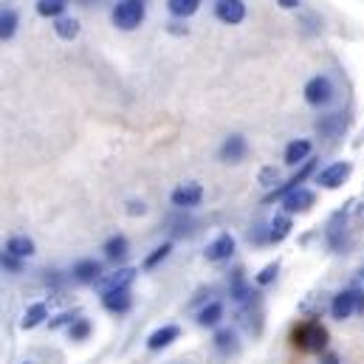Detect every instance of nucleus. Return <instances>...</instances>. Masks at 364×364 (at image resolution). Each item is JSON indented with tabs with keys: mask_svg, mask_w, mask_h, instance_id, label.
Masks as SVG:
<instances>
[{
	"mask_svg": "<svg viewBox=\"0 0 364 364\" xmlns=\"http://www.w3.org/2000/svg\"><path fill=\"white\" fill-rule=\"evenodd\" d=\"M294 342L296 348H302L305 353H325L328 348V328L322 322H305L294 331Z\"/></svg>",
	"mask_w": 364,
	"mask_h": 364,
	"instance_id": "f257e3e1",
	"label": "nucleus"
},
{
	"mask_svg": "<svg viewBox=\"0 0 364 364\" xmlns=\"http://www.w3.org/2000/svg\"><path fill=\"white\" fill-rule=\"evenodd\" d=\"M144 3L141 0H119L116 6H113V26L116 28H122V31H133V28H139L141 26V20H144Z\"/></svg>",
	"mask_w": 364,
	"mask_h": 364,
	"instance_id": "f03ea898",
	"label": "nucleus"
},
{
	"mask_svg": "<svg viewBox=\"0 0 364 364\" xmlns=\"http://www.w3.org/2000/svg\"><path fill=\"white\" fill-rule=\"evenodd\" d=\"M314 170H316V159H308V161H302V170H299V173H294L288 183H282V186H277L274 192H269L263 200H266V203H272V200H285V198H288L294 189H299V186L305 183V178H308Z\"/></svg>",
	"mask_w": 364,
	"mask_h": 364,
	"instance_id": "7ed1b4c3",
	"label": "nucleus"
},
{
	"mask_svg": "<svg viewBox=\"0 0 364 364\" xmlns=\"http://www.w3.org/2000/svg\"><path fill=\"white\" fill-rule=\"evenodd\" d=\"M331 99H333V82H331V77L319 74V77H314V80L305 85V102H308V105L322 107V105H328Z\"/></svg>",
	"mask_w": 364,
	"mask_h": 364,
	"instance_id": "20e7f679",
	"label": "nucleus"
},
{
	"mask_svg": "<svg viewBox=\"0 0 364 364\" xmlns=\"http://www.w3.org/2000/svg\"><path fill=\"white\" fill-rule=\"evenodd\" d=\"M350 173H353V164H350V161H336V164L325 167V170L316 176V183L325 186V189H339L342 183L350 178Z\"/></svg>",
	"mask_w": 364,
	"mask_h": 364,
	"instance_id": "39448f33",
	"label": "nucleus"
},
{
	"mask_svg": "<svg viewBox=\"0 0 364 364\" xmlns=\"http://www.w3.org/2000/svg\"><path fill=\"white\" fill-rule=\"evenodd\" d=\"M136 279V269L130 266H122L113 274H105L99 282H96V291L99 294H110V291H122V288H130V282Z\"/></svg>",
	"mask_w": 364,
	"mask_h": 364,
	"instance_id": "423d86ee",
	"label": "nucleus"
},
{
	"mask_svg": "<svg viewBox=\"0 0 364 364\" xmlns=\"http://www.w3.org/2000/svg\"><path fill=\"white\" fill-rule=\"evenodd\" d=\"M215 14L226 26H237L246 20V3L243 0H215Z\"/></svg>",
	"mask_w": 364,
	"mask_h": 364,
	"instance_id": "0eeeda50",
	"label": "nucleus"
},
{
	"mask_svg": "<svg viewBox=\"0 0 364 364\" xmlns=\"http://www.w3.org/2000/svg\"><path fill=\"white\" fill-rule=\"evenodd\" d=\"M200 198H203V186H200V183H181V186H178V189H173V195H170L173 206H178V209L198 206V203H200Z\"/></svg>",
	"mask_w": 364,
	"mask_h": 364,
	"instance_id": "6e6552de",
	"label": "nucleus"
},
{
	"mask_svg": "<svg viewBox=\"0 0 364 364\" xmlns=\"http://www.w3.org/2000/svg\"><path fill=\"white\" fill-rule=\"evenodd\" d=\"M178 336H181V328H178V325H161V328H156V331L147 336V348H150L153 353H159V350L170 348Z\"/></svg>",
	"mask_w": 364,
	"mask_h": 364,
	"instance_id": "1a4fd4ad",
	"label": "nucleus"
},
{
	"mask_svg": "<svg viewBox=\"0 0 364 364\" xmlns=\"http://www.w3.org/2000/svg\"><path fill=\"white\" fill-rule=\"evenodd\" d=\"M235 255V237L232 235H220V237H215L209 246H206V260L209 263H223V260H229Z\"/></svg>",
	"mask_w": 364,
	"mask_h": 364,
	"instance_id": "9d476101",
	"label": "nucleus"
},
{
	"mask_svg": "<svg viewBox=\"0 0 364 364\" xmlns=\"http://www.w3.org/2000/svg\"><path fill=\"white\" fill-rule=\"evenodd\" d=\"M353 314H356V296H353V291H339L333 296V302H331V316L336 322H345Z\"/></svg>",
	"mask_w": 364,
	"mask_h": 364,
	"instance_id": "9b49d317",
	"label": "nucleus"
},
{
	"mask_svg": "<svg viewBox=\"0 0 364 364\" xmlns=\"http://www.w3.org/2000/svg\"><path fill=\"white\" fill-rule=\"evenodd\" d=\"M71 274H74V282H80V285H96L105 277L99 260H80Z\"/></svg>",
	"mask_w": 364,
	"mask_h": 364,
	"instance_id": "f8f14e48",
	"label": "nucleus"
},
{
	"mask_svg": "<svg viewBox=\"0 0 364 364\" xmlns=\"http://www.w3.org/2000/svg\"><path fill=\"white\" fill-rule=\"evenodd\" d=\"M345 127H348V119H345L342 113H328V116H322V119L316 122V133H319L322 139H336V136L345 133Z\"/></svg>",
	"mask_w": 364,
	"mask_h": 364,
	"instance_id": "ddd939ff",
	"label": "nucleus"
},
{
	"mask_svg": "<svg viewBox=\"0 0 364 364\" xmlns=\"http://www.w3.org/2000/svg\"><path fill=\"white\" fill-rule=\"evenodd\" d=\"M246 150H249V144H246V139L243 136H229L226 141H223V147H220V159L226 161V164H237V161H243V156H246Z\"/></svg>",
	"mask_w": 364,
	"mask_h": 364,
	"instance_id": "4468645a",
	"label": "nucleus"
},
{
	"mask_svg": "<svg viewBox=\"0 0 364 364\" xmlns=\"http://www.w3.org/2000/svg\"><path fill=\"white\" fill-rule=\"evenodd\" d=\"M130 305H133V296H130V291H127V288H122V291H110V294H102V308H105V311H110V314H127V311H130Z\"/></svg>",
	"mask_w": 364,
	"mask_h": 364,
	"instance_id": "2eb2a0df",
	"label": "nucleus"
},
{
	"mask_svg": "<svg viewBox=\"0 0 364 364\" xmlns=\"http://www.w3.org/2000/svg\"><path fill=\"white\" fill-rule=\"evenodd\" d=\"M102 252H105V257H107L110 263H122V260H127V255H130V243H127L124 235H113V237L105 240Z\"/></svg>",
	"mask_w": 364,
	"mask_h": 364,
	"instance_id": "dca6fc26",
	"label": "nucleus"
},
{
	"mask_svg": "<svg viewBox=\"0 0 364 364\" xmlns=\"http://www.w3.org/2000/svg\"><path fill=\"white\" fill-rule=\"evenodd\" d=\"M260 294H255V288L243 279V272L237 269V272H232V299L237 302V305H249V302H255Z\"/></svg>",
	"mask_w": 364,
	"mask_h": 364,
	"instance_id": "f3484780",
	"label": "nucleus"
},
{
	"mask_svg": "<svg viewBox=\"0 0 364 364\" xmlns=\"http://www.w3.org/2000/svg\"><path fill=\"white\" fill-rule=\"evenodd\" d=\"M342 218H345V212H339V215L331 220V226H328V243H331V249H333L336 255H342L345 246H348V226H342Z\"/></svg>",
	"mask_w": 364,
	"mask_h": 364,
	"instance_id": "a211bd4d",
	"label": "nucleus"
},
{
	"mask_svg": "<svg viewBox=\"0 0 364 364\" xmlns=\"http://www.w3.org/2000/svg\"><path fill=\"white\" fill-rule=\"evenodd\" d=\"M311 203H314V192H311V189H305V186L294 189V192L282 200V206H285V212H288V215H294V212H305V209H311Z\"/></svg>",
	"mask_w": 364,
	"mask_h": 364,
	"instance_id": "6ab92c4d",
	"label": "nucleus"
},
{
	"mask_svg": "<svg viewBox=\"0 0 364 364\" xmlns=\"http://www.w3.org/2000/svg\"><path fill=\"white\" fill-rule=\"evenodd\" d=\"M48 319V305L46 302H34L23 311V319H20V328L23 331H34L37 325H43Z\"/></svg>",
	"mask_w": 364,
	"mask_h": 364,
	"instance_id": "aec40b11",
	"label": "nucleus"
},
{
	"mask_svg": "<svg viewBox=\"0 0 364 364\" xmlns=\"http://www.w3.org/2000/svg\"><path fill=\"white\" fill-rule=\"evenodd\" d=\"M3 252H9V255H14V257L26 260V257L34 255V240L26 237V235H14V237L6 240V249H3Z\"/></svg>",
	"mask_w": 364,
	"mask_h": 364,
	"instance_id": "412c9836",
	"label": "nucleus"
},
{
	"mask_svg": "<svg viewBox=\"0 0 364 364\" xmlns=\"http://www.w3.org/2000/svg\"><path fill=\"white\" fill-rule=\"evenodd\" d=\"M220 319H223V302H218V299L198 311V325L200 328H218Z\"/></svg>",
	"mask_w": 364,
	"mask_h": 364,
	"instance_id": "4be33fe9",
	"label": "nucleus"
},
{
	"mask_svg": "<svg viewBox=\"0 0 364 364\" xmlns=\"http://www.w3.org/2000/svg\"><path fill=\"white\" fill-rule=\"evenodd\" d=\"M308 156H311V141L308 139H296L285 147V164H291V167H296L299 161H308Z\"/></svg>",
	"mask_w": 364,
	"mask_h": 364,
	"instance_id": "5701e85b",
	"label": "nucleus"
},
{
	"mask_svg": "<svg viewBox=\"0 0 364 364\" xmlns=\"http://www.w3.org/2000/svg\"><path fill=\"white\" fill-rule=\"evenodd\" d=\"M215 348H218L220 353H226V356L237 353V350H240V345H237V331H232V328H220V331L215 333Z\"/></svg>",
	"mask_w": 364,
	"mask_h": 364,
	"instance_id": "b1692460",
	"label": "nucleus"
},
{
	"mask_svg": "<svg viewBox=\"0 0 364 364\" xmlns=\"http://www.w3.org/2000/svg\"><path fill=\"white\" fill-rule=\"evenodd\" d=\"M291 229H294L291 215H288V212H279V215L272 220V226H269V232H272V243H282V240L291 235Z\"/></svg>",
	"mask_w": 364,
	"mask_h": 364,
	"instance_id": "393cba45",
	"label": "nucleus"
},
{
	"mask_svg": "<svg viewBox=\"0 0 364 364\" xmlns=\"http://www.w3.org/2000/svg\"><path fill=\"white\" fill-rule=\"evenodd\" d=\"M14 31H17V11L3 6V11H0V37H3V43L11 40Z\"/></svg>",
	"mask_w": 364,
	"mask_h": 364,
	"instance_id": "a878e982",
	"label": "nucleus"
},
{
	"mask_svg": "<svg viewBox=\"0 0 364 364\" xmlns=\"http://www.w3.org/2000/svg\"><path fill=\"white\" fill-rule=\"evenodd\" d=\"M54 31H57V37H63V40H74V37L80 34V20H77V17H57Z\"/></svg>",
	"mask_w": 364,
	"mask_h": 364,
	"instance_id": "bb28decb",
	"label": "nucleus"
},
{
	"mask_svg": "<svg viewBox=\"0 0 364 364\" xmlns=\"http://www.w3.org/2000/svg\"><path fill=\"white\" fill-rule=\"evenodd\" d=\"M173 255V243H161L159 249H153L147 257H144V272H153V269H159L167 257Z\"/></svg>",
	"mask_w": 364,
	"mask_h": 364,
	"instance_id": "cd10ccee",
	"label": "nucleus"
},
{
	"mask_svg": "<svg viewBox=\"0 0 364 364\" xmlns=\"http://www.w3.org/2000/svg\"><path fill=\"white\" fill-rule=\"evenodd\" d=\"M65 6H68V0H37V14L57 20V17H63Z\"/></svg>",
	"mask_w": 364,
	"mask_h": 364,
	"instance_id": "c85d7f7f",
	"label": "nucleus"
},
{
	"mask_svg": "<svg viewBox=\"0 0 364 364\" xmlns=\"http://www.w3.org/2000/svg\"><path fill=\"white\" fill-rule=\"evenodd\" d=\"M198 6H200V0H167L170 14H176V17H189V14H195Z\"/></svg>",
	"mask_w": 364,
	"mask_h": 364,
	"instance_id": "c756f323",
	"label": "nucleus"
},
{
	"mask_svg": "<svg viewBox=\"0 0 364 364\" xmlns=\"http://www.w3.org/2000/svg\"><path fill=\"white\" fill-rule=\"evenodd\" d=\"M68 336H71V342H85L88 336H91V322L88 319H77L71 328H68Z\"/></svg>",
	"mask_w": 364,
	"mask_h": 364,
	"instance_id": "7c9ffc66",
	"label": "nucleus"
},
{
	"mask_svg": "<svg viewBox=\"0 0 364 364\" xmlns=\"http://www.w3.org/2000/svg\"><path fill=\"white\" fill-rule=\"evenodd\" d=\"M80 319V311H63V314H57L54 319H51V331H60V328H71L74 322Z\"/></svg>",
	"mask_w": 364,
	"mask_h": 364,
	"instance_id": "2f4dec72",
	"label": "nucleus"
},
{
	"mask_svg": "<svg viewBox=\"0 0 364 364\" xmlns=\"http://www.w3.org/2000/svg\"><path fill=\"white\" fill-rule=\"evenodd\" d=\"M277 274H279V263H269L263 272L255 277V282H257L260 288H266V285H272L274 279H277Z\"/></svg>",
	"mask_w": 364,
	"mask_h": 364,
	"instance_id": "473e14b6",
	"label": "nucleus"
},
{
	"mask_svg": "<svg viewBox=\"0 0 364 364\" xmlns=\"http://www.w3.org/2000/svg\"><path fill=\"white\" fill-rule=\"evenodd\" d=\"M3 272H9V274H20L23 272V260L20 257H14V255H9V252H3Z\"/></svg>",
	"mask_w": 364,
	"mask_h": 364,
	"instance_id": "72a5a7b5",
	"label": "nucleus"
},
{
	"mask_svg": "<svg viewBox=\"0 0 364 364\" xmlns=\"http://www.w3.org/2000/svg\"><path fill=\"white\" fill-rule=\"evenodd\" d=\"M277 178H279V176H277V170H272V167L260 173V183H263V186H272V183H277Z\"/></svg>",
	"mask_w": 364,
	"mask_h": 364,
	"instance_id": "f704fd0d",
	"label": "nucleus"
},
{
	"mask_svg": "<svg viewBox=\"0 0 364 364\" xmlns=\"http://www.w3.org/2000/svg\"><path fill=\"white\" fill-rule=\"evenodd\" d=\"M144 212H147L144 200H130V203H127V215H144Z\"/></svg>",
	"mask_w": 364,
	"mask_h": 364,
	"instance_id": "c9c22d12",
	"label": "nucleus"
},
{
	"mask_svg": "<svg viewBox=\"0 0 364 364\" xmlns=\"http://www.w3.org/2000/svg\"><path fill=\"white\" fill-rule=\"evenodd\" d=\"M353 296H356V314H364V291L353 288Z\"/></svg>",
	"mask_w": 364,
	"mask_h": 364,
	"instance_id": "e433bc0d",
	"label": "nucleus"
},
{
	"mask_svg": "<svg viewBox=\"0 0 364 364\" xmlns=\"http://www.w3.org/2000/svg\"><path fill=\"white\" fill-rule=\"evenodd\" d=\"M322 364H339V356L336 353H322Z\"/></svg>",
	"mask_w": 364,
	"mask_h": 364,
	"instance_id": "4c0bfd02",
	"label": "nucleus"
},
{
	"mask_svg": "<svg viewBox=\"0 0 364 364\" xmlns=\"http://www.w3.org/2000/svg\"><path fill=\"white\" fill-rule=\"evenodd\" d=\"M277 3H279L282 9H296V6H299V0H277Z\"/></svg>",
	"mask_w": 364,
	"mask_h": 364,
	"instance_id": "58836bf2",
	"label": "nucleus"
},
{
	"mask_svg": "<svg viewBox=\"0 0 364 364\" xmlns=\"http://www.w3.org/2000/svg\"><path fill=\"white\" fill-rule=\"evenodd\" d=\"M82 3H91V0H82Z\"/></svg>",
	"mask_w": 364,
	"mask_h": 364,
	"instance_id": "ea45409f",
	"label": "nucleus"
},
{
	"mask_svg": "<svg viewBox=\"0 0 364 364\" xmlns=\"http://www.w3.org/2000/svg\"><path fill=\"white\" fill-rule=\"evenodd\" d=\"M23 364H28V362H23Z\"/></svg>",
	"mask_w": 364,
	"mask_h": 364,
	"instance_id": "a19ab883",
	"label": "nucleus"
}]
</instances>
